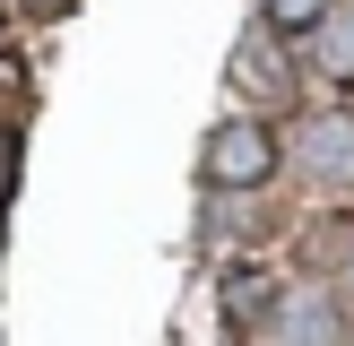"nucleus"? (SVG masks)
Returning <instances> with one entry per match:
<instances>
[{"instance_id":"1","label":"nucleus","mask_w":354,"mask_h":346,"mask_svg":"<svg viewBox=\"0 0 354 346\" xmlns=\"http://www.w3.org/2000/svg\"><path fill=\"white\" fill-rule=\"evenodd\" d=\"M277 165H286V147H277V130H268V121H251V113L216 121V130H207V156H199L207 190H259Z\"/></svg>"},{"instance_id":"2","label":"nucleus","mask_w":354,"mask_h":346,"mask_svg":"<svg viewBox=\"0 0 354 346\" xmlns=\"http://www.w3.org/2000/svg\"><path fill=\"white\" fill-rule=\"evenodd\" d=\"M294 173L320 190H354V113H303L294 121Z\"/></svg>"},{"instance_id":"3","label":"nucleus","mask_w":354,"mask_h":346,"mask_svg":"<svg viewBox=\"0 0 354 346\" xmlns=\"http://www.w3.org/2000/svg\"><path fill=\"white\" fill-rule=\"evenodd\" d=\"M346 320H337V294L328 286H286L268 311V346H337Z\"/></svg>"},{"instance_id":"4","label":"nucleus","mask_w":354,"mask_h":346,"mask_svg":"<svg viewBox=\"0 0 354 346\" xmlns=\"http://www.w3.org/2000/svg\"><path fill=\"white\" fill-rule=\"evenodd\" d=\"M311 69L337 78V86H354V9H328L320 26H311Z\"/></svg>"},{"instance_id":"5","label":"nucleus","mask_w":354,"mask_h":346,"mask_svg":"<svg viewBox=\"0 0 354 346\" xmlns=\"http://www.w3.org/2000/svg\"><path fill=\"white\" fill-rule=\"evenodd\" d=\"M225 311H234V320H251V311H277V294H268V277H251V268H234V277H225Z\"/></svg>"},{"instance_id":"6","label":"nucleus","mask_w":354,"mask_h":346,"mask_svg":"<svg viewBox=\"0 0 354 346\" xmlns=\"http://www.w3.org/2000/svg\"><path fill=\"white\" fill-rule=\"evenodd\" d=\"M259 9H268V26H277V35H311V26L328 17V0H259Z\"/></svg>"}]
</instances>
